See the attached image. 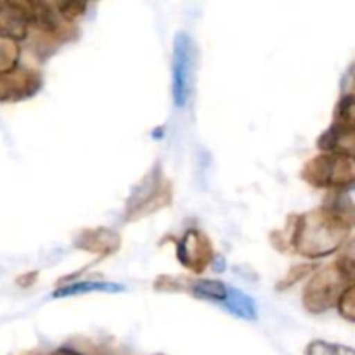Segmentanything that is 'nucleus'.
<instances>
[{"label":"nucleus","instance_id":"f257e3e1","mask_svg":"<svg viewBox=\"0 0 355 355\" xmlns=\"http://www.w3.org/2000/svg\"><path fill=\"white\" fill-rule=\"evenodd\" d=\"M349 231L350 222L342 215L321 208L298 218L295 246L298 253L309 259H321L335 253L343 245Z\"/></svg>","mask_w":355,"mask_h":355},{"label":"nucleus","instance_id":"f03ea898","mask_svg":"<svg viewBox=\"0 0 355 355\" xmlns=\"http://www.w3.org/2000/svg\"><path fill=\"white\" fill-rule=\"evenodd\" d=\"M304 177L315 187L350 186L354 182V156L324 153L307 163Z\"/></svg>","mask_w":355,"mask_h":355},{"label":"nucleus","instance_id":"7ed1b4c3","mask_svg":"<svg viewBox=\"0 0 355 355\" xmlns=\"http://www.w3.org/2000/svg\"><path fill=\"white\" fill-rule=\"evenodd\" d=\"M350 281L349 277L343 276L336 266L329 269L321 270L311 279L309 286L305 288L304 293V305L307 311L314 314L328 311L336 304L338 297L343 291V281Z\"/></svg>","mask_w":355,"mask_h":355},{"label":"nucleus","instance_id":"20e7f679","mask_svg":"<svg viewBox=\"0 0 355 355\" xmlns=\"http://www.w3.org/2000/svg\"><path fill=\"white\" fill-rule=\"evenodd\" d=\"M191 71H193V44L189 35L180 31L173 40L172 92L173 104L184 107L191 96Z\"/></svg>","mask_w":355,"mask_h":355},{"label":"nucleus","instance_id":"39448f33","mask_svg":"<svg viewBox=\"0 0 355 355\" xmlns=\"http://www.w3.org/2000/svg\"><path fill=\"white\" fill-rule=\"evenodd\" d=\"M33 19V2H0V33L19 42L28 35Z\"/></svg>","mask_w":355,"mask_h":355},{"label":"nucleus","instance_id":"423d86ee","mask_svg":"<svg viewBox=\"0 0 355 355\" xmlns=\"http://www.w3.org/2000/svg\"><path fill=\"white\" fill-rule=\"evenodd\" d=\"M177 259L187 269L201 272L211 259V245L207 236L196 229H191L177 245Z\"/></svg>","mask_w":355,"mask_h":355},{"label":"nucleus","instance_id":"0eeeda50","mask_svg":"<svg viewBox=\"0 0 355 355\" xmlns=\"http://www.w3.org/2000/svg\"><path fill=\"white\" fill-rule=\"evenodd\" d=\"M76 245L80 248L87 250V252L110 255V253H114L120 248L121 241L116 232L110 231V229H94V231L83 232L80 241H76Z\"/></svg>","mask_w":355,"mask_h":355},{"label":"nucleus","instance_id":"6e6552de","mask_svg":"<svg viewBox=\"0 0 355 355\" xmlns=\"http://www.w3.org/2000/svg\"><path fill=\"white\" fill-rule=\"evenodd\" d=\"M319 148L329 155L354 156V128L340 127V125L333 123V127L319 139Z\"/></svg>","mask_w":355,"mask_h":355},{"label":"nucleus","instance_id":"1a4fd4ad","mask_svg":"<svg viewBox=\"0 0 355 355\" xmlns=\"http://www.w3.org/2000/svg\"><path fill=\"white\" fill-rule=\"evenodd\" d=\"M220 307L231 312L236 318L245 319V321H255L257 314H259L257 312V302L250 295L231 286H227V293H225V298L222 300Z\"/></svg>","mask_w":355,"mask_h":355},{"label":"nucleus","instance_id":"9d476101","mask_svg":"<svg viewBox=\"0 0 355 355\" xmlns=\"http://www.w3.org/2000/svg\"><path fill=\"white\" fill-rule=\"evenodd\" d=\"M123 284L107 283V281H83V283L68 284V286L58 288L52 293L54 298L62 297H75V295H87V293H120L123 291Z\"/></svg>","mask_w":355,"mask_h":355},{"label":"nucleus","instance_id":"9b49d317","mask_svg":"<svg viewBox=\"0 0 355 355\" xmlns=\"http://www.w3.org/2000/svg\"><path fill=\"white\" fill-rule=\"evenodd\" d=\"M189 291L193 297L200 298V300L222 304V300L225 298V293H227V286L222 281L217 279H200L191 284Z\"/></svg>","mask_w":355,"mask_h":355},{"label":"nucleus","instance_id":"f8f14e48","mask_svg":"<svg viewBox=\"0 0 355 355\" xmlns=\"http://www.w3.org/2000/svg\"><path fill=\"white\" fill-rule=\"evenodd\" d=\"M21 49L19 44L12 38L0 33V76L10 75L16 71V66L19 62Z\"/></svg>","mask_w":355,"mask_h":355},{"label":"nucleus","instance_id":"ddd939ff","mask_svg":"<svg viewBox=\"0 0 355 355\" xmlns=\"http://www.w3.org/2000/svg\"><path fill=\"white\" fill-rule=\"evenodd\" d=\"M335 125L354 128V96L352 94L343 96L342 101L338 103V107H336V113H335Z\"/></svg>","mask_w":355,"mask_h":355},{"label":"nucleus","instance_id":"4468645a","mask_svg":"<svg viewBox=\"0 0 355 355\" xmlns=\"http://www.w3.org/2000/svg\"><path fill=\"white\" fill-rule=\"evenodd\" d=\"M307 355H354V350L349 347L329 345V343L318 340L309 345Z\"/></svg>","mask_w":355,"mask_h":355},{"label":"nucleus","instance_id":"2eb2a0df","mask_svg":"<svg viewBox=\"0 0 355 355\" xmlns=\"http://www.w3.org/2000/svg\"><path fill=\"white\" fill-rule=\"evenodd\" d=\"M336 304H338L340 314H342L347 321L352 322L355 318V305H354L355 302H354V286L352 284H349V286L342 291V295L338 297Z\"/></svg>","mask_w":355,"mask_h":355},{"label":"nucleus","instance_id":"dca6fc26","mask_svg":"<svg viewBox=\"0 0 355 355\" xmlns=\"http://www.w3.org/2000/svg\"><path fill=\"white\" fill-rule=\"evenodd\" d=\"M55 9H58V14L62 17V19H75V17H80L83 12H85L87 6L85 3H78V2H68V3H58Z\"/></svg>","mask_w":355,"mask_h":355},{"label":"nucleus","instance_id":"f3484780","mask_svg":"<svg viewBox=\"0 0 355 355\" xmlns=\"http://www.w3.org/2000/svg\"><path fill=\"white\" fill-rule=\"evenodd\" d=\"M309 272H312V266H297V267H293V269L290 270V274L286 276V279H284V283L279 284V290H281V288H284V286H286V288L293 286L297 281H300L302 277L307 276Z\"/></svg>","mask_w":355,"mask_h":355},{"label":"nucleus","instance_id":"a211bd4d","mask_svg":"<svg viewBox=\"0 0 355 355\" xmlns=\"http://www.w3.org/2000/svg\"><path fill=\"white\" fill-rule=\"evenodd\" d=\"M54 355H82V354L75 352V350L71 349H59L58 352H54Z\"/></svg>","mask_w":355,"mask_h":355}]
</instances>
